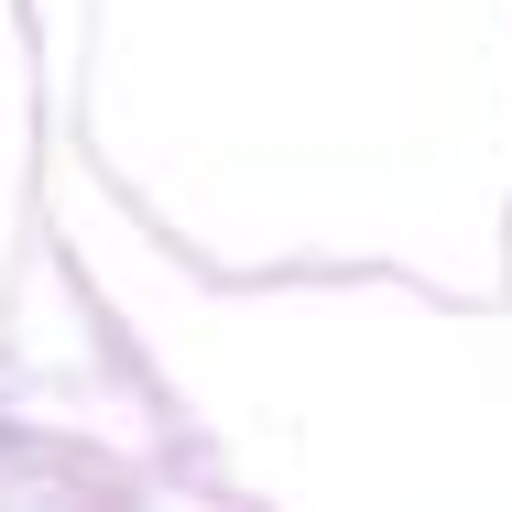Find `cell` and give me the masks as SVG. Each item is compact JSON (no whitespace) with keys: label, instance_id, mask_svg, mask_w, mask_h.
Returning a JSON list of instances; mask_svg holds the SVG:
<instances>
[]
</instances>
